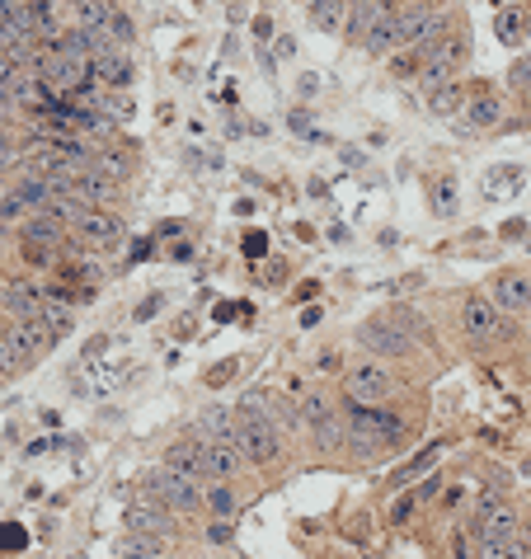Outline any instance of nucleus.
I'll return each mask as SVG.
<instances>
[{
	"label": "nucleus",
	"mask_w": 531,
	"mask_h": 559,
	"mask_svg": "<svg viewBox=\"0 0 531 559\" xmlns=\"http://www.w3.org/2000/svg\"><path fill=\"white\" fill-rule=\"evenodd\" d=\"M235 447H240V456L250 466H273L282 456V433H278V423L268 419L259 390H250L245 400L235 404Z\"/></svg>",
	"instance_id": "f257e3e1"
},
{
	"label": "nucleus",
	"mask_w": 531,
	"mask_h": 559,
	"mask_svg": "<svg viewBox=\"0 0 531 559\" xmlns=\"http://www.w3.org/2000/svg\"><path fill=\"white\" fill-rule=\"evenodd\" d=\"M344 442H353L358 456H372V451L400 447V442H405V423L395 419L386 404L348 400L344 404Z\"/></svg>",
	"instance_id": "f03ea898"
},
{
	"label": "nucleus",
	"mask_w": 531,
	"mask_h": 559,
	"mask_svg": "<svg viewBox=\"0 0 531 559\" xmlns=\"http://www.w3.org/2000/svg\"><path fill=\"white\" fill-rule=\"evenodd\" d=\"M297 414H301V428L311 433V442L320 451L344 447V414H339V404L329 400L325 390H306L297 404Z\"/></svg>",
	"instance_id": "7ed1b4c3"
},
{
	"label": "nucleus",
	"mask_w": 531,
	"mask_h": 559,
	"mask_svg": "<svg viewBox=\"0 0 531 559\" xmlns=\"http://www.w3.org/2000/svg\"><path fill=\"white\" fill-rule=\"evenodd\" d=\"M461 329H466L475 343H503V339H513L508 311H499L489 296H466V306H461Z\"/></svg>",
	"instance_id": "20e7f679"
},
{
	"label": "nucleus",
	"mask_w": 531,
	"mask_h": 559,
	"mask_svg": "<svg viewBox=\"0 0 531 559\" xmlns=\"http://www.w3.org/2000/svg\"><path fill=\"white\" fill-rule=\"evenodd\" d=\"M344 395H348V400H362V404H386L395 395L391 367H381L376 358L358 362V367H348V372H344Z\"/></svg>",
	"instance_id": "39448f33"
},
{
	"label": "nucleus",
	"mask_w": 531,
	"mask_h": 559,
	"mask_svg": "<svg viewBox=\"0 0 531 559\" xmlns=\"http://www.w3.org/2000/svg\"><path fill=\"white\" fill-rule=\"evenodd\" d=\"M146 484H151V494H156L170 513H198V508H203V489H198V480H188V475H179V470L160 466L156 475H146Z\"/></svg>",
	"instance_id": "423d86ee"
},
{
	"label": "nucleus",
	"mask_w": 531,
	"mask_h": 559,
	"mask_svg": "<svg viewBox=\"0 0 531 559\" xmlns=\"http://www.w3.org/2000/svg\"><path fill=\"white\" fill-rule=\"evenodd\" d=\"M358 343L372 358H409V353H414V339H409L405 329L386 325V320H367V325L358 329Z\"/></svg>",
	"instance_id": "0eeeda50"
},
{
	"label": "nucleus",
	"mask_w": 531,
	"mask_h": 559,
	"mask_svg": "<svg viewBox=\"0 0 531 559\" xmlns=\"http://www.w3.org/2000/svg\"><path fill=\"white\" fill-rule=\"evenodd\" d=\"M489 301H494L499 311H508V315H531V278L527 273H517V268H508V273L494 278Z\"/></svg>",
	"instance_id": "6e6552de"
},
{
	"label": "nucleus",
	"mask_w": 531,
	"mask_h": 559,
	"mask_svg": "<svg viewBox=\"0 0 531 559\" xmlns=\"http://www.w3.org/2000/svg\"><path fill=\"white\" fill-rule=\"evenodd\" d=\"M71 231H76L85 245H113V240H123V217H113L109 207H90V202H85V212L76 217Z\"/></svg>",
	"instance_id": "1a4fd4ad"
},
{
	"label": "nucleus",
	"mask_w": 531,
	"mask_h": 559,
	"mask_svg": "<svg viewBox=\"0 0 531 559\" xmlns=\"http://www.w3.org/2000/svg\"><path fill=\"white\" fill-rule=\"evenodd\" d=\"M203 466H207V480H235L250 461L240 456V447H235L231 437H207L203 442Z\"/></svg>",
	"instance_id": "9d476101"
},
{
	"label": "nucleus",
	"mask_w": 531,
	"mask_h": 559,
	"mask_svg": "<svg viewBox=\"0 0 531 559\" xmlns=\"http://www.w3.org/2000/svg\"><path fill=\"white\" fill-rule=\"evenodd\" d=\"M10 334H15L19 353H24V362H38L57 343V334L43 325V315H19V320H10Z\"/></svg>",
	"instance_id": "9b49d317"
},
{
	"label": "nucleus",
	"mask_w": 531,
	"mask_h": 559,
	"mask_svg": "<svg viewBox=\"0 0 531 559\" xmlns=\"http://www.w3.org/2000/svg\"><path fill=\"white\" fill-rule=\"evenodd\" d=\"M165 470H179L188 480H207V466H203V442H170L165 447Z\"/></svg>",
	"instance_id": "f8f14e48"
},
{
	"label": "nucleus",
	"mask_w": 531,
	"mask_h": 559,
	"mask_svg": "<svg viewBox=\"0 0 531 559\" xmlns=\"http://www.w3.org/2000/svg\"><path fill=\"white\" fill-rule=\"evenodd\" d=\"M461 113H466L470 127H503V99L494 90L470 94L466 104H461Z\"/></svg>",
	"instance_id": "ddd939ff"
},
{
	"label": "nucleus",
	"mask_w": 531,
	"mask_h": 559,
	"mask_svg": "<svg viewBox=\"0 0 531 559\" xmlns=\"http://www.w3.org/2000/svg\"><path fill=\"white\" fill-rule=\"evenodd\" d=\"M38 315H43V325L57 334V339H66L71 329H76V306L66 301V296H52L43 292V306H38Z\"/></svg>",
	"instance_id": "4468645a"
},
{
	"label": "nucleus",
	"mask_w": 531,
	"mask_h": 559,
	"mask_svg": "<svg viewBox=\"0 0 531 559\" xmlns=\"http://www.w3.org/2000/svg\"><path fill=\"white\" fill-rule=\"evenodd\" d=\"M428 202H433V217L438 221H452L461 198H456V179L452 174H428Z\"/></svg>",
	"instance_id": "2eb2a0df"
},
{
	"label": "nucleus",
	"mask_w": 531,
	"mask_h": 559,
	"mask_svg": "<svg viewBox=\"0 0 531 559\" xmlns=\"http://www.w3.org/2000/svg\"><path fill=\"white\" fill-rule=\"evenodd\" d=\"M306 15H311L315 29H325V33H344L348 0H306Z\"/></svg>",
	"instance_id": "dca6fc26"
},
{
	"label": "nucleus",
	"mask_w": 531,
	"mask_h": 559,
	"mask_svg": "<svg viewBox=\"0 0 531 559\" xmlns=\"http://www.w3.org/2000/svg\"><path fill=\"white\" fill-rule=\"evenodd\" d=\"M38 306H43V292H38V287H29V282H10V287H5V311H10V320L38 315Z\"/></svg>",
	"instance_id": "f3484780"
},
{
	"label": "nucleus",
	"mask_w": 531,
	"mask_h": 559,
	"mask_svg": "<svg viewBox=\"0 0 531 559\" xmlns=\"http://www.w3.org/2000/svg\"><path fill=\"white\" fill-rule=\"evenodd\" d=\"M170 508L165 503H151V508H132L127 513V531H156V536H165L170 531Z\"/></svg>",
	"instance_id": "a211bd4d"
},
{
	"label": "nucleus",
	"mask_w": 531,
	"mask_h": 559,
	"mask_svg": "<svg viewBox=\"0 0 531 559\" xmlns=\"http://www.w3.org/2000/svg\"><path fill=\"white\" fill-rule=\"evenodd\" d=\"M15 193L24 198L29 212H38V207L52 198V179H47V174H24V179H15Z\"/></svg>",
	"instance_id": "6ab92c4d"
},
{
	"label": "nucleus",
	"mask_w": 531,
	"mask_h": 559,
	"mask_svg": "<svg viewBox=\"0 0 531 559\" xmlns=\"http://www.w3.org/2000/svg\"><path fill=\"white\" fill-rule=\"evenodd\" d=\"M461 104H466V90L461 85H433V94H428V109L438 113V118H456Z\"/></svg>",
	"instance_id": "aec40b11"
},
{
	"label": "nucleus",
	"mask_w": 531,
	"mask_h": 559,
	"mask_svg": "<svg viewBox=\"0 0 531 559\" xmlns=\"http://www.w3.org/2000/svg\"><path fill=\"white\" fill-rule=\"evenodd\" d=\"M90 165H94V170L109 174L113 184L132 179V156H123V151H90Z\"/></svg>",
	"instance_id": "412c9836"
},
{
	"label": "nucleus",
	"mask_w": 531,
	"mask_h": 559,
	"mask_svg": "<svg viewBox=\"0 0 531 559\" xmlns=\"http://www.w3.org/2000/svg\"><path fill=\"white\" fill-rule=\"evenodd\" d=\"M24 367H29V362H24L15 334H10V320H5V325H0V376H15V372H24Z\"/></svg>",
	"instance_id": "4be33fe9"
},
{
	"label": "nucleus",
	"mask_w": 531,
	"mask_h": 559,
	"mask_svg": "<svg viewBox=\"0 0 531 559\" xmlns=\"http://www.w3.org/2000/svg\"><path fill=\"white\" fill-rule=\"evenodd\" d=\"M203 508L212 517H231L235 513V489H231V480H217L212 489L203 494Z\"/></svg>",
	"instance_id": "5701e85b"
},
{
	"label": "nucleus",
	"mask_w": 531,
	"mask_h": 559,
	"mask_svg": "<svg viewBox=\"0 0 531 559\" xmlns=\"http://www.w3.org/2000/svg\"><path fill=\"white\" fill-rule=\"evenodd\" d=\"M123 555H165V536H156V531H132L123 541Z\"/></svg>",
	"instance_id": "b1692460"
},
{
	"label": "nucleus",
	"mask_w": 531,
	"mask_h": 559,
	"mask_svg": "<svg viewBox=\"0 0 531 559\" xmlns=\"http://www.w3.org/2000/svg\"><path fill=\"white\" fill-rule=\"evenodd\" d=\"M104 33L113 38V47H132V38H137V29H132V19H127L123 10H118V5H113V10H109V19H104Z\"/></svg>",
	"instance_id": "393cba45"
},
{
	"label": "nucleus",
	"mask_w": 531,
	"mask_h": 559,
	"mask_svg": "<svg viewBox=\"0 0 531 559\" xmlns=\"http://www.w3.org/2000/svg\"><path fill=\"white\" fill-rule=\"evenodd\" d=\"M19 254H24L29 268H52V245H38L29 235H19Z\"/></svg>",
	"instance_id": "a878e982"
},
{
	"label": "nucleus",
	"mask_w": 531,
	"mask_h": 559,
	"mask_svg": "<svg viewBox=\"0 0 531 559\" xmlns=\"http://www.w3.org/2000/svg\"><path fill=\"white\" fill-rule=\"evenodd\" d=\"M24 212H29V207H24V198H19L15 188H5V193H0V226H10V221H19Z\"/></svg>",
	"instance_id": "bb28decb"
},
{
	"label": "nucleus",
	"mask_w": 531,
	"mask_h": 559,
	"mask_svg": "<svg viewBox=\"0 0 531 559\" xmlns=\"http://www.w3.org/2000/svg\"><path fill=\"white\" fill-rule=\"evenodd\" d=\"M19 146H24V141H15L5 127H0V170H15L19 165Z\"/></svg>",
	"instance_id": "cd10ccee"
},
{
	"label": "nucleus",
	"mask_w": 531,
	"mask_h": 559,
	"mask_svg": "<svg viewBox=\"0 0 531 559\" xmlns=\"http://www.w3.org/2000/svg\"><path fill=\"white\" fill-rule=\"evenodd\" d=\"M24 545H29V531L24 527H15V522L0 527V550H24Z\"/></svg>",
	"instance_id": "c85d7f7f"
},
{
	"label": "nucleus",
	"mask_w": 531,
	"mask_h": 559,
	"mask_svg": "<svg viewBox=\"0 0 531 559\" xmlns=\"http://www.w3.org/2000/svg\"><path fill=\"white\" fill-rule=\"evenodd\" d=\"M508 85H513V90H531V52L513 62V71H508Z\"/></svg>",
	"instance_id": "c756f323"
},
{
	"label": "nucleus",
	"mask_w": 531,
	"mask_h": 559,
	"mask_svg": "<svg viewBox=\"0 0 531 559\" xmlns=\"http://www.w3.org/2000/svg\"><path fill=\"white\" fill-rule=\"evenodd\" d=\"M433 456H438V447H428V451H423V456H419V461H409V466L400 470V475H395V484H405V480H414V475H419V470L428 466V461H433Z\"/></svg>",
	"instance_id": "7c9ffc66"
},
{
	"label": "nucleus",
	"mask_w": 531,
	"mask_h": 559,
	"mask_svg": "<svg viewBox=\"0 0 531 559\" xmlns=\"http://www.w3.org/2000/svg\"><path fill=\"white\" fill-rule=\"evenodd\" d=\"M207 541H212V545H235L231 522H212V527H207Z\"/></svg>",
	"instance_id": "2f4dec72"
},
{
	"label": "nucleus",
	"mask_w": 531,
	"mask_h": 559,
	"mask_svg": "<svg viewBox=\"0 0 531 559\" xmlns=\"http://www.w3.org/2000/svg\"><path fill=\"white\" fill-rule=\"evenodd\" d=\"M160 306H165V301H160V296H151V301H141V306H137V320H151V315H156Z\"/></svg>",
	"instance_id": "473e14b6"
},
{
	"label": "nucleus",
	"mask_w": 531,
	"mask_h": 559,
	"mask_svg": "<svg viewBox=\"0 0 531 559\" xmlns=\"http://www.w3.org/2000/svg\"><path fill=\"white\" fill-rule=\"evenodd\" d=\"M254 38L268 43V38H273V19H254Z\"/></svg>",
	"instance_id": "72a5a7b5"
},
{
	"label": "nucleus",
	"mask_w": 531,
	"mask_h": 559,
	"mask_svg": "<svg viewBox=\"0 0 531 559\" xmlns=\"http://www.w3.org/2000/svg\"><path fill=\"white\" fill-rule=\"evenodd\" d=\"M339 367H344L339 353H320V372H339Z\"/></svg>",
	"instance_id": "f704fd0d"
},
{
	"label": "nucleus",
	"mask_w": 531,
	"mask_h": 559,
	"mask_svg": "<svg viewBox=\"0 0 531 559\" xmlns=\"http://www.w3.org/2000/svg\"><path fill=\"white\" fill-rule=\"evenodd\" d=\"M245 249H250V254H268V240L264 235H245Z\"/></svg>",
	"instance_id": "c9c22d12"
},
{
	"label": "nucleus",
	"mask_w": 531,
	"mask_h": 559,
	"mask_svg": "<svg viewBox=\"0 0 531 559\" xmlns=\"http://www.w3.org/2000/svg\"><path fill=\"white\" fill-rule=\"evenodd\" d=\"M0 193H5V184H0Z\"/></svg>",
	"instance_id": "e433bc0d"
},
{
	"label": "nucleus",
	"mask_w": 531,
	"mask_h": 559,
	"mask_svg": "<svg viewBox=\"0 0 531 559\" xmlns=\"http://www.w3.org/2000/svg\"><path fill=\"white\" fill-rule=\"evenodd\" d=\"M109 5H118V0H109Z\"/></svg>",
	"instance_id": "4c0bfd02"
}]
</instances>
